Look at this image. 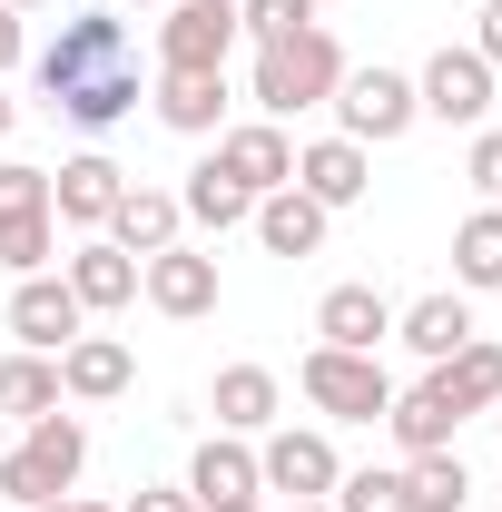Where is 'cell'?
I'll return each mask as SVG.
<instances>
[{"mask_svg": "<svg viewBox=\"0 0 502 512\" xmlns=\"http://www.w3.org/2000/svg\"><path fill=\"white\" fill-rule=\"evenodd\" d=\"M40 99L60 109L69 128H119L138 109V40H128V20L109 10H60V40L40 50Z\"/></svg>", "mask_w": 502, "mask_h": 512, "instance_id": "obj_1", "label": "cell"}, {"mask_svg": "<svg viewBox=\"0 0 502 512\" xmlns=\"http://www.w3.org/2000/svg\"><path fill=\"white\" fill-rule=\"evenodd\" d=\"M345 50H335V30L315 20V30H296V40H266L256 50V69H247V99H256V119H306V109H325L335 99V79H345Z\"/></svg>", "mask_w": 502, "mask_h": 512, "instance_id": "obj_2", "label": "cell"}, {"mask_svg": "<svg viewBox=\"0 0 502 512\" xmlns=\"http://www.w3.org/2000/svg\"><path fill=\"white\" fill-rule=\"evenodd\" d=\"M79 473H89V424L79 414H40V424H20V444L0 453V493L20 512L79 493Z\"/></svg>", "mask_w": 502, "mask_h": 512, "instance_id": "obj_3", "label": "cell"}, {"mask_svg": "<svg viewBox=\"0 0 502 512\" xmlns=\"http://www.w3.org/2000/svg\"><path fill=\"white\" fill-rule=\"evenodd\" d=\"M296 384H306V404L325 424H384V404H394V375L375 355H345V345H315L296 365Z\"/></svg>", "mask_w": 502, "mask_h": 512, "instance_id": "obj_4", "label": "cell"}, {"mask_svg": "<svg viewBox=\"0 0 502 512\" xmlns=\"http://www.w3.org/2000/svg\"><path fill=\"white\" fill-rule=\"evenodd\" d=\"M325 109H335V138H355V148H394V138H404V128L424 119V109H414V79H404V69H345V79H335V99H325Z\"/></svg>", "mask_w": 502, "mask_h": 512, "instance_id": "obj_5", "label": "cell"}, {"mask_svg": "<svg viewBox=\"0 0 502 512\" xmlns=\"http://www.w3.org/2000/svg\"><path fill=\"white\" fill-rule=\"evenodd\" d=\"M493 79H502V69L483 60L473 40H463V50L443 40L434 60L414 69V109H424V119H443V128H493Z\"/></svg>", "mask_w": 502, "mask_h": 512, "instance_id": "obj_6", "label": "cell"}, {"mask_svg": "<svg viewBox=\"0 0 502 512\" xmlns=\"http://www.w3.org/2000/svg\"><path fill=\"white\" fill-rule=\"evenodd\" d=\"M237 50V0H168L158 10V69H227Z\"/></svg>", "mask_w": 502, "mask_h": 512, "instance_id": "obj_7", "label": "cell"}, {"mask_svg": "<svg viewBox=\"0 0 502 512\" xmlns=\"http://www.w3.org/2000/svg\"><path fill=\"white\" fill-rule=\"evenodd\" d=\"M119 197H128V168L109 158V148H79V158H60V168H50V217H60V227H79V237H99Z\"/></svg>", "mask_w": 502, "mask_h": 512, "instance_id": "obj_8", "label": "cell"}, {"mask_svg": "<svg viewBox=\"0 0 502 512\" xmlns=\"http://www.w3.org/2000/svg\"><path fill=\"white\" fill-rule=\"evenodd\" d=\"M138 296L158 306V316H178V325H197V316H217V256L207 247H158L148 266H138Z\"/></svg>", "mask_w": 502, "mask_h": 512, "instance_id": "obj_9", "label": "cell"}, {"mask_svg": "<svg viewBox=\"0 0 502 512\" xmlns=\"http://www.w3.org/2000/svg\"><path fill=\"white\" fill-rule=\"evenodd\" d=\"M10 335H20L30 355H60L69 335H89V306L69 296V276H20V286H10Z\"/></svg>", "mask_w": 502, "mask_h": 512, "instance_id": "obj_10", "label": "cell"}, {"mask_svg": "<svg viewBox=\"0 0 502 512\" xmlns=\"http://www.w3.org/2000/svg\"><path fill=\"white\" fill-rule=\"evenodd\" d=\"M256 473H266V493H296V503H325L345 463H335V444H325L315 424H286V434H266Z\"/></svg>", "mask_w": 502, "mask_h": 512, "instance_id": "obj_11", "label": "cell"}, {"mask_svg": "<svg viewBox=\"0 0 502 512\" xmlns=\"http://www.w3.org/2000/svg\"><path fill=\"white\" fill-rule=\"evenodd\" d=\"M217 158H227V178L247 197H266V188H286L296 178V138L276 119H237V128H217Z\"/></svg>", "mask_w": 502, "mask_h": 512, "instance_id": "obj_12", "label": "cell"}, {"mask_svg": "<svg viewBox=\"0 0 502 512\" xmlns=\"http://www.w3.org/2000/svg\"><path fill=\"white\" fill-rule=\"evenodd\" d=\"M148 109H158V128H178V138H217L227 128V69H158Z\"/></svg>", "mask_w": 502, "mask_h": 512, "instance_id": "obj_13", "label": "cell"}, {"mask_svg": "<svg viewBox=\"0 0 502 512\" xmlns=\"http://www.w3.org/2000/svg\"><path fill=\"white\" fill-rule=\"evenodd\" d=\"M286 188H306L315 207L335 217V207H355V197L375 188V158H365L355 138H315V148H296V178H286Z\"/></svg>", "mask_w": 502, "mask_h": 512, "instance_id": "obj_14", "label": "cell"}, {"mask_svg": "<svg viewBox=\"0 0 502 512\" xmlns=\"http://www.w3.org/2000/svg\"><path fill=\"white\" fill-rule=\"evenodd\" d=\"M60 276H69V296H79L89 316H119V306H138V256L109 247V237H79Z\"/></svg>", "mask_w": 502, "mask_h": 512, "instance_id": "obj_15", "label": "cell"}, {"mask_svg": "<svg viewBox=\"0 0 502 512\" xmlns=\"http://www.w3.org/2000/svg\"><path fill=\"white\" fill-rule=\"evenodd\" d=\"M128 384H138V355H128L119 335H69L60 345V394L69 404H109Z\"/></svg>", "mask_w": 502, "mask_h": 512, "instance_id": "obj_16", "label": "cell"}, {"mask_svg": "<svg viewBox=\"0 0 502 512\" xmlns=\"http://www.w3.org/2000/svg\"><path fill=\"white\" fill-rule=\"evenodd\" d=\"M384 424H394L404 463H414V453H443L453 434H463V414H453V394H443V375H434V365H424V384H404V394L384 404Z\"/></svg>", "mask_w": 502, "mask_h": 512, "instance_id": "obj_17", "label": "cell"}, {"mask_svg": "<svg viewBox=\"0 0 502 512\" xmlns=\"http://www.w3.org/2000/svg\"><path fill=\"white\" fill-rule=\"evenodd\" d=\"M384 335H394V306H384V286H325V306H315V345L375 355Z\"/></svg>", "mask_w": 502, "mask_h": 512, "instance_id": "obj_18", "label": "cell"}, {"mask_svg": "<svg viewBox=\"0 0 502 512\" xmlns=\"http://www.w3.org/2000/svg\"><path fill=\"white\" fill-rule=\"evenodd\" d=\"M178 227H188V217H178V188H128L119 207H109V227H99V237L148 266L158 247H178Z\"/></svg>", "mask_w": 502, "mask_h": 512, "instance_id": "obj_19", "label": "cell"}, {"mask_svg": "<svg viewBox=\"0 0 502 512\" xmlns=\"http://www.w3.org/2000/svg\"><path fill=\"white\" fill-rule=\"evenodd\" d=\"M188 493H197V503H256V493H266V473H256L247 434H207L197 463H188Z\"/></svg>", "mask_w": 502, "mask_h": 512, "instance_id": "obj_20", "label": "cell"}, {"mask_svg": "<svg viewBox=\"0 0 502 512\" xmlns=\"http://www.w3.org/2000/svg\"><path fill=\"white\" fill-rule=\"evenodd\" d=\"M247 227H256V247H266V256H315V247H325V207H315L306 188H266Z\"/></svg>", "mask_w": 502, "mask_h": 512, "instance_id": "obj_21", "label": "cell"}, {"mask_svg": "<svg viewBox=\"0 0 502 512\" xmlns=\"http://www.w3.org/2000/svg\"><path fill=\"white\" fill-rule=\"evenodd\" d=\"M207 404H217V434H266L276 404H286V384L266 375V365H227V375L207 384Z\"/></svg>", "mask_w": 502, "mask_h": 512, "instance_id": "obj_22", "label": "cell"}, {"mask_svg": "<svg viewBox=\"0 0 502 512\" xmlns=\"http://www.w3.org/2000/svg\"><path fill=\"white\" fill-rule=\"evenodd\" d=\"M178 217H188V227H217V237H227V227H247V217H256V197L237 188V178H227V158L207 148V158L188 168V188H178Z\"/></svg>", "mask_w": 502, "mask_h": 512, "instance_id": "obj_23", "label": "cell"}, {"mask_svg": "<svg viewBox=\"0 0 502 512\" xmlns=\"http://www.w3.org/2000/svg\"><path fill=\"white\" fill-rule=\"evenodd\" d=\"M394 335H404L424 365H443L453 345H473V306H463L453 286H443V296H414V306H394Z\"/></svg>", "mask_w": 502, "mask_h": 512, "instance_id": "obj_24", "label": "cell"}, {"mask_svg": "<svg viewBox=\"0 0 502 512\" xmlns=\"http://www.w3.org/2000/svg\"><path fill=\"white\" fill-rule=\"evenodd\" d=\"M434 375H443V394H453V414H493V404H502V345H493V335H473V345L443 355Z\"/></svg>", "mask_w": 502, "mask_h": 512, "instance_id": "obj_25", "label": "cell"}, {"mask_svg": "<svg viewBox=\"0 0 502 512\" xmlns=\"http://www.w3.org/2000/svg\"><path fill=\"white\" fill-rule=\"evenodd\" d=\"M0 414L10 424H40V414H60V355H0Z\"/></svg>", "mask_w": 502, "mask_h": 512, "instance_id": "obj_26", "label": "cell"}, {"mask_svg": "<svg viewBox=\"0 0 502 512\" xmlns=\"http://www.w3.org/2000/svg\"><path fill=\"white\" fill-rule=\"evenodd\" d=\"M453 286H463V296H493L502 286V207H473V217L453 227Z\"/></svg>", "mask_w": 502, "mask_h": 512, "instance_id": "obj_27", "label": "cell"}, {"mask_svg": "<svg viewBox=\"0 0 502 512\" xmlns=\"http://www.w3.org/2000/svg\"><path fill=\"white\" fill-rule=\"evenodd\" d=\"M463 493H473V473H463V453H453V444L404 463V503H414V512H463Z\"/></svg>", "mask_w": 502, "mask_h": 512, "instance_id": "obj_28", "label": "cell"}, {"mask_svg": "<svg viewBox=\"0 0 502 512\" xmlns=\"http://www.w3.org/2000/svg\"><path fill=\"white\" fill-rule=\"evenodd\" d=\"M50 247H60V217H0V266L10 276H50Z\"/></svg>", "mask_w": 502, "mask_h": 512, "instance_id": "obj_29", "label": "cell"}, {"mask_svg": "<svg viewBox=\"0 0 502 512\" xmlns=\"http://www.w3.org/2000/svg\"><path fill=\"white\" fill-rule=\"evenodd\" d=\"M296 30H315V0H237V40H296Z\"/></svg>", "mask_w": 502, "mask_h": 512, "instance_id": "obj_30", "label": "cell"}, {"mask_svg": "<svg viewBox=\"0 0 502 512\" xmlns=\"http://www.w3.org/2000/svg\"><path fill=\"white\" fill-rule=\"evenodd\" d=\"M335 512H414L404 473H335Z\"/></svg>", "mask_w": 502, "mask_h": 512, "instance_id": "obj_31", "label": "cell"}, {"mask_svg": "<svg viewBox=\"0 0 502 512\" xmlns=\"http://www.w3.org/2000/svg\"><path fill=\"white\" fill-rule=\"evenodd\" d=\"M40 207H50V168L0 158V217H40Z\"/></svg>", "mask_w": 502, "mask_h": 512, "instance_id": "obj_32", "label": "cell"}, {"mask_svg": "<svg viewBox=\"0 0 502 512\" xmlns=\"http://www.w3.org/2000/svg\"><path fill=\"white\" fill-rule=\"evenodd\" d=\"M463 178L483 188V207H502V128H473V148H463Z\"/></svg>", "mask_w": 502, "mask_h": 512, "instance_id": "obj_33", "label": "cell"}, {"mask_svg": "<svg viewBox=\"0 0 502 512\" xmlns=\"http://www.w3.org/2000/svg\"><path fill=\"white\" fill-rule=\"evenodd\" d=\"M128 512H197V493H188V483H138Z\"/></svg>", "mask_w": 502, "mask_h": 512, "instance_id": "obj_34", "label": "cell"}, {"mask_svg": "<svg viewBox=\"0 0 502 512\" xmlns=\"http://www.w3.org/2000/svg\"><path fill=\"white\" fill-rule=\"evenodd\" d=\"M473 50L502 69V0H483V20H473Z\"/></svg>", "mask_w": 502, "mask_h": 512, "instance_id": "obj_35", "label": "cell"}, {"mask_svg": "<svg viewBox=\"0 0 502 512\" xmlns=\"http://www.w3.org/2000/svg\"><path fill=\"white\" fill-rule=\"evenodd\" d=\"M10 69H20V10L0 0V79H10Z\"/></svg>", "mask_w": 502, "mask_h": 512, "instance_id": "obj_36", "label": "cell"}, {"mask_svg": "<svg viewBox=\"0 0 502 512\" xmlns=\"http://www.w3.org/2000/svg\"><path fill=\"white\" fill-rule=\"evenodd\" d=\"M30 512H109V503H79V493H60V503H30Z\"/></svg>", "mask_w": 502, "mask_h": 512, "instance_id": "obj_37", "label": "cell"}, {"mask_svg": "<svg viewBox=\"0 0 502 512\" xmlns=\"http://www.w3.org/2000/svg\"><path fill=\"white\" fill-rule=\"evenodd\" d=\"M10 128H20V99H10V89H0V138H10Z\"/></svg>", "mask_w": 502, "mask_h": 512, "instance_id": "obj_38", "label": "cell"}, {"mask_svg": "<svg viewBox=\"0 0 502 512\" xmlns=\"http://www.w3.org/2000/svg\"><path fill=\"white\" fill-rule=\"evenodd\" d=\"M197 512H266V503H197Z\"/></svg>", "mask_w": 502, "mask_h": 512, "instance_id": "obj_39", "label": "cell"}, {"mask_svg": "<svg viewBox=\"0 0 502 512\" xmlns=\"http://www.w3.org/2000/svg\"><path fill=\"white\" fill-rule=\"evenodd\" d=\"M286 512H335V493H325V503H286Z\"/></svg>", "mask_w": 502, "mask_h": 512, "instance_id": "obj_40", "label": "cell"}, {"mask_svg": "<svg viewBox=\"0 0 502 512\" xmlns=\"http://www.w3.org/2000/svg\"><path fill=\"white\" fill-rule=\"evenodd\" d=\"M10 10H50V0H10Z\"/></svg>", "mask_w": 502, "mask_h": 512, "instance_id": "obj_41", "label": "cell"}, {"mask_svg": "<svg viewBox=\"0 0 502 512\" xmlns=\"http://www.w3.org/2000/svg\"><path fill=\"white\" fill-rule=\"evenodd\" d=\"M128 10H168V0H128Z\"/></svg>", "mask_w": 502, "mask_h": 512, "instance_id": "obj_42", "label": "cell"}, {"mask_svg": "<svg viewBox=\"0 0 502 512\" xmlns=\"http://www.w3.org/2000/svg\"><path fill=\"white\" fill-rule=\"evenodd\" d=\"M493 424H502V404H493Z\"/></svg>", "mask_w": 502, "mask_h": 512, "instance_id": "obj_43", "label": "cell"}]
</instances>
